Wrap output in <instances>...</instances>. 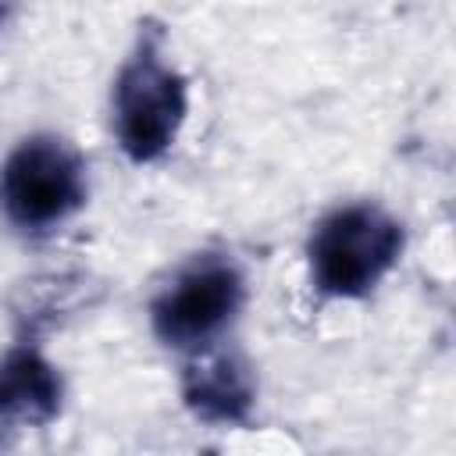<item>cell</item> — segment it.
<instances>
[{"instance_id":"cell-3","label":"cell","mask_w":456,"mask_h":456,"mask_svg":"<svg viewBox=\"0 0 456 456\" xmlns=\"http://www.w3.org/2000/svg\"><path fill=\"white\" fill-rule=\"evenodd\" d=\"M86 160L61 135L21 139L0 167V214L25 235L53 232L86 207Z\"/></svg>"},{"instance_id":"cell-6","label":"cell","mask_w":456,"mask_h":456,"mask_svg":"<svg viewBox=\"0 0 456 456\" xmlns=\"http://www.w3.org/2000/svg\"><path fill=\"white\" fill-rule=\"evenodd\" d=\"M64 406L61 370L36 349L14 346L0 356V428L50 424Z\"/></svg>"},{"instance_id":"cell-2","label":"cell","mask_w":456,"mask_h":456,"mask_svg":"<svg viewBox=\"0 0 456 456\" xmlns=\"http://www.w3.org/2000/svg\"><path fill=\"white\" fill-rule=\"evenodd\" d=\"M114 135L128 160L164 157L189 114V82L164 57L157 36H142L114 78Z\"/></svg>"},{"instance_id":"cell-1","label":"cell","mask_w":456,"mask_h":456,"mask_svg":"<svg viewBox=\"0 0 456 456\" xmlns=\"http://www.w3.org/2000/svg\"><path fill=\"white\" fill-rule=\"evenodd\" d=\"M403 246V224L378 203L335 207L310 232V281L328 299H363L395 267Z\"/></svg>"},{"instance_id":"cell-5","label":"cell","mask_w":456,"mask_h":456,"mask_svg":"<svg viewBox=\"0 0 456 456\" xmlns=\"http://www.w3.org/2000/svg\"><path fill=\"white\" fill-rule=\"evenodd\" d=\"M182 403L196 420L207 424H246L256 406V381L239 353L196 349L182 367Z\"/></svg>"},{"instance_id":"cell-4","label":"cell","mask_w":456,"mask_h":456,"mask_svg":"<svg viewBox=\"0 0 456 456\" xmlns=\"http://www.w3.org/2000/svg\"><path fill=\"white\" fill-rule=\"evenodd\" d=\"M246 278L235 260L203 253L189 260L150 306V324L164 346L207 349L242 310Z\"/></svg>"},{"instance_id":"cell-7","label":"cell","mask_w":456,"mask_h":456,"mask_svg":"<svg viewBox=\"0 0 456 456\" xmlns=\"http://www.w3.org/2000/svg\"><path fill=\"white\" fill-rule=\"evenodd\" d=\"M4 18H7V7H0V25H4Z\"/></svg>"}]
</instances>
